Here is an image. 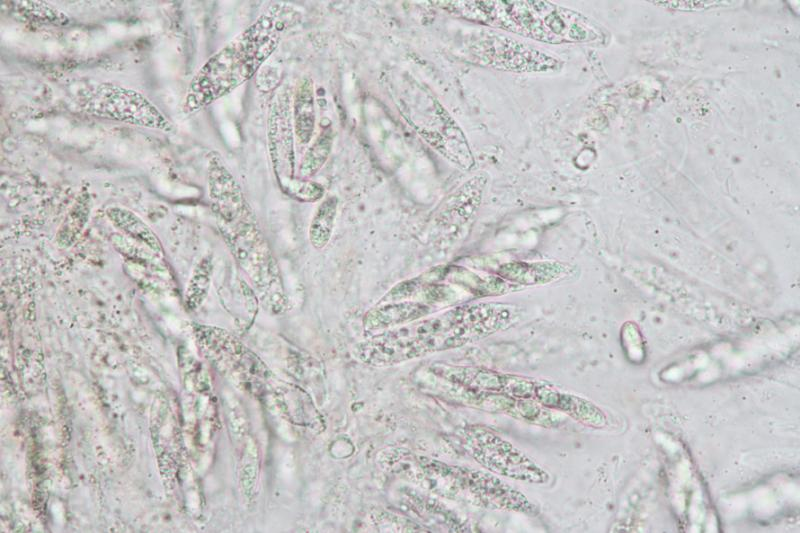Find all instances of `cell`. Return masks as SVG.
Wrapping results in <instances>:
<instances>
[{"label":"cell","instance_id":"obj_1","mask_svg":"<svg viewBox=\"0 0 800 533\" xmlns=\"http://www.w3.org/2000/svg\"><path fill=\"white\" fill-rule=\"evenodd\" d=\"M519 318L517 306L478 302L453 307L438 315L381 331L355 347V356L373 366L402 363L455 349L498 331Z\"/></svg>","mask_w":800,"mask_h":533},{"label":"cell","instance_id":"obj_2","mask_svg":"<svg viewBox=\"0 0 800 533\" xmlns=\"http://www.w3.org/2000/svg\"><path fill=\"white\" fill-rule=\"evenodd\" d=\"M287 4H273L244 32L212 55L189 83L184 110L195 113L248 81L299 21Z\"/></svg>","mask_w":800,"mask_h":533},{"label":"cell","instance_id":"obj_3","mask_svg":"<svg viewBox=\"0 0 800 533\" xmlns=\"http://www.w3.org/2000/svg\"><path fill=\"white\" fill-rule=\"evenodd\" d=\"M472 22L549 44L595 42L604 31L582 14L546 1H438Z\"/></svg>","mask_w":800,"mask_h":533},{"label":"cell","instance_id":"obj_4","mask_svg":"<svg viewBox=\"0 0 800 533\" xmlns=\"http://www.w3.org/2000/svg\"><path fill=\"white\" fill-rule=\"evenodd\" d=\"M419 462L425 484L440 496L460 499L486 509L513 511L529 516L539 513L538 507L522 492L489 471L430 458H422Z\"/></svg>","mask_w":800,"mask_h":533},{"label":"cell","instance_id":"obj_5","mask_svg":"<svg viewBox=\"0 0 800 533\" xmlns=\"http://www.w3.org/2000/svg\"><path fill=\"white\" fill-rule=\"evenodd\" d=\"M463 450L487 471L516 481L545 484L549 473L531 457L480 425H468L456 433Z\"/></svg>","mask_w":800,"mask_h":533},{"label":"cell","instance_id":"obj_6","mask_svg":"<svg viewBox=\"0 0 800 533\" xmlns=\"http://www.w3.org/2000/svg\"><path fill=\"white\" fill-rule=\"evenodd\" d=\"M469 60L492 68L516 72H548L560 67L558 58L513 37L483 29L462 43Z\"/></svg>","mask_w":800,"mask_h":533},{"label":"cell","instance_id":"obj_7","mask_svg":"<svg viewBox=\"0 0 800 533\" xmlns=\"http://www.w3.org/2000/svg\"><path fill=\"white\" fill-rule=\"evenodd\" d=\"M81 108L92 116L125 124L166 132L173 128L146 96L112 83L99 84L89 91L81 99Z\"/></svg>","mask_w":800,"mask_h":533},{"label":"cell","instance_id":"obj_8","mask_svg":"<svg viewBox=\"0 0 800 533\" xmlns=\"http://www.w3.org/2000/svg\"><path fill=\"white\" fill-rule=\"evenodd\" d=\"M234 239L238 261L263 300L282 299L278 266L256 223L235 229Z\"/></svg>","mask_w":800,"mask_h":533},{"label":"cell","instance_id":"obj_9","mask_svg":"<svg viewBox=\"0 0 800 533\" xmlns=\"http://www.w3.org/2000/svg\"><path fill=\"white\" fill-rule=\"evenodd\" d=\"M449 395L463 404L489 412L504 413L515 419L551 428L558 424V414L532 400L517 399L495 392L480 391L452 384Z\"/></svg>","mask_w":800,"mask_h":533},{"label":"cell","instance_id":"obj_10","mask_svg":"<svg viewBox=\"0 0 800 533\" xmlns=\"http://www.w3.org/2000/svg\"><path fill=\"white\" fill-rule=\"evenodd\" d=\"M209 186L219 213L235 226V229L255 223L240 187L217 157L210 163Z\"/></svg>","mask_w":800,"mask_h":533},{"label":"cell","instance_id":"obj_11","mask_svg":"<svg viewBox=\"0 0 800 533\" xmlns=\"http://www.w3.org/2000/svg\"><path fill=\"white\" fill-rule=\"evenodd\" d=\"M434 310L433 306L421 301H392L369 310L365 315L364 325L370 331H384L419 320Z\"/></svg>","mask_w":800,"mask_h":533},{"label":"cell","instance_id":"obj_12","mask_svg":"<svg viewBox=\"0 0 800 533\" xmlns=\"http://www.w3.org/2000/svg\"><path fill=\"white\" fill-rule=\"evenodd\" d=\"M293 125L299 141L309 143L315 129V104L313 82L308 77L302 79L294 96Z\"/></svg>","mask_w":800,"mask_h":533},{"label":"cell","instance_id":"obj_13","mask_svg":"<svg viewBox=\"0 0 800 533\" xmlns=\"http://www.w3.org/2000/svg\"><path fill=\"white\" fill-rule=\"evenodd\" d=\"M560 272V266L552 261L505 263L496 271L499 276L510 282L526 285L551 282Z\"/></svg>","mask_w":800,"mask_h":533},{"label":"cell","instance_id":"obj_14","mask_svg":"<svg viewBox=\"0 0 800 533\" xmlns=\"http://www.w3.org/2000/svg\"><path fill=\"white\" fill-rule=\"evenodd\" d=\"M337 209L338 199L336 196L325 198L317 207L308 230L309 241L314 248L322 249L330 241Z\"/></svg>","mask_w":800,"mask_h":533},{"label":"cell","instance_id":"obj_15","mask_svg":"<svg viewBox=\"0 0 800 533\" xmlns=\"http://www.w3.org/2000/svg\"><path fill=\"white\" fill-rule=\"evenodd\" d=\"M332 143V130L328 128L316 138L306 151L299 167V178L309 179L323 167L331 153Z\"/></svg>","mask_w":800,"mask_h":533},{"label":"cell","instance_id":"obj_16","mask_svg":"<svg viewBox=\"0 0 800 533\" xmlns=\"http://www.w3.org/2000/svg\"><path fill=\"white\" fill-rule=\"evenodd\" d=\"M108 216L120 228L143 238L146 242L154 243V235L148 226L135 214L123 208L112 207L107 210Z\"/></svg>","mask_w":800,"mask_h":533},{"label":"cell","instance_id":"obj_17","mask_svg":"<svg viewBox=\"0 0 800 533\" xmlns=\"http://www.w3.org/2000/svg\"><path fill=\"white\" fill-rule=\"evenodd\" d=\"M280 81V73L271 66H262L257 72V87L268 92L276 87Z\"/></svg>","mask_w":800,"mask_h":533}]
</instances>
